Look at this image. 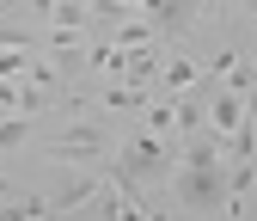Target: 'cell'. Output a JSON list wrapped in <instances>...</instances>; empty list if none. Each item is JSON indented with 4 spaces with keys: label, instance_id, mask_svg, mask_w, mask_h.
<instances>
[{
    "label": "cell",
    "instance_id": "obj_5",
    "mask_svg": "<svg viewBox=\"0 0 257 221\" xmlns=\"http://www.w3.org/2000/svg\"><path fill=\"white\" fill-rule=\"evenodd\" d=\"M196 74H202V68H196L190 55H172V61H166V74H153V99H178V92L196 80Z\"/></svg>",
    "mask_w": 257,
    "mask_h": 221
},
{
    "label": "cell",
    "instance_id": "obj_8",
    "mask_svg": "<svg viewBox=\"0 0 257 221\" xmlns=\"http://www.w3.org/2000/svg\"><path fill=\"white\" fill-rule=\"evenodd\" d=\"M19 197H25L19 184H13V178H0V203H19Z\"/></svg>",
    "mask_w": 257,
    "mask_h": 221
},
{
    "label": "cell",
    "instance_id": "obj_1",
    "mask_svg": "<svg viewBox=\"0 0 257 221\" xmlns=\"http://www.w3.org/2000/svg\"><path fill=\"white\" fill-rule=\"evenodd\" d=\"M110 154H116V166H122L128 178H141V184H166V178H172V141L153 135V129L122 135V148H110Z\"/></svg>",
    "mask_w": 257,
    "mask_h": 221
},
{
    "label": "cell",
    "instance_id": "obj_4",
    "mask_svg": "<svg viewBox=\"0 0 257 221\" xmlns=\"http://www.w3.org/2000/svg\"><path fill=\"white\" fill-rule=\"evenodd\" d=\"M202 129H214L220 141L239 129V92H233V86H214V92H208V117H202Z\"/></svg>",
    "mask_w": 257,
    "mask_h": 221
},
{
    "label": "cell",
    "instance_id": "obj_7",
    "mask_svg": "<svg viewBox=\"0 0 257 221\" xmlns=\"http://www.w3.org/2000/svg\"><path fill=\"white\" fill-rule=\"evenodd\" d=\"M31 129H37V117H31V111H19V117H7V123H0V154H13Z\"/></svg>",
    "mask_w": 257,
    "mask_h": 221
},
{
    "label": "cell",
    "instance_id": "obj_9",
    "mask_svg": "<svg viewBox=\"0 0 257 221\" xmlns=\"http://www.w3.org/2000/svg\"><path fill=\"white\" fill-rule=\"evenodd\" d=\"M239 7H251V13H257V0H239Z\"/></svg>",
    "mask_w": 257,
    "mask_h": 221
},
{
    "label": "cell",
    "instance_id": "obj_2",
    "mask_svg": "<svg viewBox=\"0 0 257 221\" xmlns=\"http://www.w3.org/2000/svg\"><path fill=\"white\" fill-rule=\"evenodd\" d=\"M104 154H110V123L98 111H86L74 129H61L49 141V160H104Z\"/></svg>",
    "mask_w": 257,
    "mask_h": 221
},
{
    "label": "cell",
    "instance_id": "obj_3",
    "mask_svg": "<svg viewBox=\"0 0 257 221\" xmlns=\"http://www.w3.org/2000/svg\"><path fill=\"white\" fill-rule=\"evenodd\" d=\"M128 7H141L166 43H172V37H184V31H190V19H196V0H128Z\"/></svg>",
    "mask_w": 257,
    "mask_h": 221
},
{
    "label": "cell",
    "instance_id": "obj_6",
    "mask_svg": "<svg viewBox=\"0 0 257 221\" xmlns=\"http://www.w3.org/2000/svg\"><path fill=\"white\" fill-rule=\"evenodd\" d=\"M147 99H153V86H141V80H122V86H104V99H98V105L116 117V111H141Z\"/></svg>",
    "mask_w": 257,
    "mask_h": 221
}]
</instances>
